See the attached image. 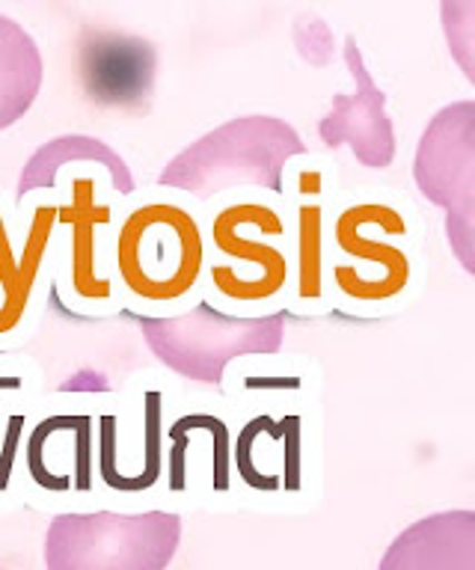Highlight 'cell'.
<instances>
[{"instance_id":"obj_19","label":"cell","mask_w":475,"mask_h":570,"mask_svg":"<svg viewBox=\"0 0 475 570\" xmlns=\"http://www.w3.org/2000/svg\"><path fill=\"white\" fill-rule=\"evenodd\" d=\"M190 428L206 431L211 436V481L215 490H229V479H232V431L224 419L215 413H188L181 416Z\"/></svg>"},{"instance_id":"obj_2","label":"cell","mask_w":475,"mask_h":570,"mask_svg":"<svg viewBox=\"0 0 475 570\" xmlns=\"http://www.w3.org/2000/svg\"><path fill=\"white\" fill-rule=\"evenodd\" d=\"M288 223L274 196L229 199L206 229L202 301L235 318L274 315L291 292Z\"/></svg>"},{"instance_id":"obj_13","label":"cell","mask_w":475,"mask_h":570,"mask_svg":"<svg viewBox=\"0 0 475 570\" xmlns=\"http://www.w3.org/2000/svg\"><path fill=\"white\" fill-rule=\"evenodd\" d=\"M324 187L327 178L318 167L297 169L291 181L295 212V256H291V306L297 312H321L324 288Z\"/></svg>"},{"instance_id":"obj_15","label":"cell","mask_w":475,"mask_h":570,"mask_svg":"<svg viewBox=\"0 0 475 570\" xmlns=\"http://www.w3.org/2000/svg\"><path fill=\"white\" fill-rule=\"evenodd\" d=\"M46 60L28 27L0 12V131L19 125L37 105Z\"/></svg>"},{"instance_id":"obj_14","label":"cell","mask_w":475,"mask_h":570,"mask_svg":"<svg viewBox=\"0 0 475 570\" xmlns=\"http://www.w3.org/2000/svg\"><path fill=\"white\" fill-rule=\"evenodd\" d=\"M72 164H90V167H101L108 176V185L113 194L131 196L135 194V176L128 169V160L119 155L110 142L92 134H60L55 140H46L28 164L21 167L19 187H16V205H24L30 196L51 194L60 185L66 167Z\"/></svg>"},{"instance_id":"obj_1","label":"cell","mask_w":475,"mask_h":570,"mask_svg":"<svg viewBox=\"0 0 475 570\" xmlns=\"http://www.w3.org/2000/svg\"><path fill=\"white\" fill-rule=\"evenodd\" d=\"M206 226L188 203L158 194L128 208L110 235L113 292L140 318H170L202 301Z\"/></svg>"},{"instance_id":"obj_6","label":"cell","mask_w":475,"mask_h":570,"mask_svg":"<svg viewBox=\"0 0 475 570\" xmlns=\"http://www.w3.org/2000/svg\"><path fill=\"white\" fill-rule=\"evenodd\" d=\"M181 541L172 511H66L46 532V570H167Z\"/></svg>"},{"instance_id":"obj_20","label":"cell","mask_w":475,"mask_h":570,"mask_svg":"<svg viewBox=\"0 0 475 570\" xmlns=\"http://www.w3.org/2000/svg\"><path fill=\"white\" fill-rule=\"evenodd\" d=\"M24 428H28V416L24 413H12L3 428V445H0V493L10 488L12 472H16V461H19L21 440H24Z\"/></svg>"},{"instance_id":"obj_7","label":"cell","mask_w":475,"mask_h":570,"mask_svg":"<svg viewBox=\"0 0 475 570\" xmlns=\"http://www.w3.org/2000/svg\"><path fill=\"white\" fill-rule=\"evenodd\" d=\"M413 181L446 214V238L475 274V101L461 98L431 116L413 155Z\"/></svg>"},{"instance_id":"obj_5","label":"cell","mask_w":475,"mask_h":570,"mask_svg":"<svg viewBox=\"0 0 475 570\" xmlns=\"http://www.w3.org/2000/svg\"><path fill=\"white\" fill-rule=\"evenodd\" d=\"M146 347L185 381L220 386L229 363L241 356H274L286 345L283 309L261 318H235L199 301L170 318H140Z\"/></svg>"},{"instance_id":"obj_11","label":"cell","mask_w":475,"mask_h":570,"mask_svg":"<svg viewBox=\"0 0 475 570\" xmlns=\"http://www.w3.org/2000/svg\"><path fill=\"white\" fill-rule=\"evenodd\" d=\"M28 475L48 493H90L96 475V419L90 413H55L30 428L24 443Z\"/></svg>"},{"instance_id":"obj_4","label":"cell","mask_w":475,"mask_h":570,"mask_svg":"<svg viewBox=\"0 0 475 570\" xmlns=\"http://www.w3.org/2000/svg\"><path fill=\"white\" fill-rule=\"evenodd\" d=\"M330 288L348 312H386L413 285L407 214L389 199H354L333 220Z\"/></svg>"},{"instance_id":"obj_3","label":"cell","mask_w":475,"mask_h":570,"mask_svg":"<svg viewBox=\"0 0 475 570\" xmlns=\"http://www.w3.org/2000/svg\"><path fill=\"white\" fill-rule=\"evenodd\" d=\"M306 151L309 146L288 119L268 114L235 116L167 160L158 187L190 196L199 205L238 187H256L277 199L286 194L288 164L304 158Z\"/></svg>"},{"instance_id":"obj_17","label":"cell","mask_w":475,"mask_h":570,"mask_svg":"<svg viewBox=\"0 0 475 570\" xmlns=\"http://www.w3.org/2000/svg\"><path fill=\"white\" fill-rule=\"evenodd\" d=\"M448 51L461 66L466 80H475V3L473 0H446L439 7Z\"/></svg>"},{"instance_id":"obj_8","label":"cell","mask_w":475,"mask_h":570,"mask_svg":"<svg viewBox=\"0 0 475 570\" xmlns=\"http://www.w3.org/2000/svg\"><path fill=\"white\" fill-rule=\"evenodd\" d=\"M63 194V203H57V232H66L60 292L75 312L108 315L119 303L105 262V232L113 226V205L99 196L96 173H72Z\"/></svg>"},{"instance_id":"obj_9","label":"cell","mask_w":475,"mask_h":570,"mask_svg":"<svg viewBox=\"0 0 475 570\" xmlns=\"http://www.w3.org/2000/svg\"><path fill=\"white\" fill-rule=\"evenodd\" d=\"M342 57L354 89L333 96L330 110L318 122V137L327 149L345 146L366 169L393 167L398 137H395L393 116L386 114V92L372 78L354 33L345 36Z\"/></svg>"},{"instance_id":"obj_10","label":"cell","mask_w":475,"mask_h":570,"mask_svg":"<svg viewBox=\"0 0 475 570\" xmlns=\"http://www.w3.org/2000/svg\"><path fill=\"white\" fill-rule=\"evenodd\" d=\"M57 235V203L37 199L21 235L7 220L0 205V342L19 336L37 309L39 285Z\"/></svg>"},{"instance_id":"obj_12","label":"cell","mask_w":475,"mask_h":570,"mask_svg":"<svg viewBox=\"0 0 475 570\" xmlns=\"http://www.w3.org/2000/svg\"><path fill=\"white\" fill-rule=\"evenodd\" d=\"M377 570H475V511H437L386 547Z\"/></svg>"},{"instance_id":"obj_18","label":"cell","mask_w":475,"mask_h":570,"mask_svg":"<svg viewBox=\"0 0 475 570\" xmlns=\"http://www.w3.org/2000/svg\"><path fill=\"white\" fill-rule=\"evenodd\" d=\"M291 36H295L300 60L309 62L313 69H327V66H330L333 53H336V39H333L330 24H327L321 16H315V12H300V16L295 18Z\"/></svg>"},{"instance_id":"obj_16","label":"cell","mask_w":475,"mask_h":570,"mask_svg":"<svg viewBox=\"0 0 475 570\" xmlns=\"http://www.w3.org/2000/svg\"><path fill=\"white\" fill-rule=\"evenodd\" d=\"M164 475V392H144V470L135 475L117 472L105 481L113 493H144L152 490Z\"/></svg>"}]
</instances>
